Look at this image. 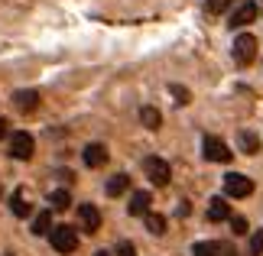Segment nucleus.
Masks as SVG:
<instances>
[{
  "instance_id": "1",
  "label": "nucleus",
  "mask_w": 263,
  "mask_h": 256,
  "mask_svg": "<svg viewBox=\"0 0 263 256\" xmlns=\"http://www.w3.org/2000/svg\"><path fill=\"white\" fill-rule=\"evenodd\" d=\"M49 240H52V250L65 253V256L78 250V230L68 227V224H59V227H52V230H49Z\"/></svg>"
},
{
  "instance_id": "2",
  "label": "nucleus",
  "mask_w": 263,
  "mask_h": 256,
  "mask_svg": "<svg viewBox=\"0 0 263 256\" xmlns=\"http://www.w3.org/2000/svg\"><path fill=\"white\" fill-rule=\"evenodd\" d=\"M231 55H234V62H237L240 68H247V65L257 58V39L250 36V33H240V36L234 39V49H231Z\"/></svg>"
},
{
  "instance_id": "3",
  "label": "nucleus",
  "mask_w": 263,
  "mask_h": 256,
  "mask_svg": "<svg viewBox=\"0 0 263 256\" xmlns=\"http://www.w3.org/2000/svg\"><path fill=\"white\" fill-rule=\"evenodd\" d=\"M143 172H146V179L153 182L156 188L169 185V179H173V172H169V162L159 159V156H146V159H143Z\"/></svg>"
},
{
  "instance_id": "4",
  "label": "nucleus",
  "mask_w": 263,
  "mask_h": 256,
  "mask_svg": "<svg viewBox=\"0 0 263 256\" xmlns=\"http://www.w3.org/2000/svg\"><path fill=\"white\" fill-rule=\"evenodd\" d=\"M201 152H205L208 162H231V159H234V152L228 149V143L221 136H205V140H201Z\"/></svg>"
},
{
  "instance_id": "5",
  "label": "nucleus",
  "mask_w": 263,
  "mask_h": 256,
  "mask_svg": "<svg viewBox=\"0 0 263 256\" xmlns=\"http://www.w3.org/2000/svg\"><path fill=\"white\" fill-rule=\"evenodd\" d=\"M33 149H36V140L29 136L26 130H20L10 136V156L20 159V162H26V159H33Z\"/></svg>"
},
{
  "instance_id": "6",
  "label": "nucleus",
  "mask_w": 263,
  "mask_h": 256,
  "mask_svg": "<svg viewBox=\"0 0 263 256\" xmlns=\"http://www.w3.org/2000/svg\"><path fill=\"white\" fill-rule=\"evenodd\" d=\"M224 194L228 198H247V194H254V182L240 172H231V175H224Z\"/></svg>"
},
{
  "instance_id": "7",
  "label": "nucleus",
  "mask_w": 263,
  "mask_h": 256,
  "mask_svg": "<svg viewBox=\"0 0 263 256\" xmlns=\"http://www.w3.org/2000/svg\"><path fill=\"white\" fill-rule=\"evenodd\" d=\"M257 13H260V7L254 4V0H244V4H240L234 13L228 16V26H231V29H244V26H250V23L257 19Z\"/></svg>"
},
{
  "instance_id": "8",
  "label": "nucleus",
  "mask_w": 263,
  "mask_h": 256,
  "mask_svg": "<svg viewBox=\"0 0 263 256\" xmlns=\"http://www.w3.org/2000/svg\"><path fill=\"white\" fill-rule=\"evenodd\" d=\"M78 221H82L85 233H95L101 227V211L95 208V204H78Z\"/></svg>"
},
{
  "instance_id": "9",
  "label": "nucleus",
  "mask_w": 263,
  "mask_h": 256,
  "mask_svg": "<svg viewBox=\"0 0 263 256\" xmlns=\"http://www.w3.org/2000/svg\"><path fill=\"white\" fill-rule=\"evenodd\" d=\"M82 159H85V166H88V169L104 166V162H107V146H104V143H88L85 152H82Z\"/></svg>"
},
{
  "instance_id": "10",
  "label": "nucleus",
  "mask_w": 263,
  "mask_h": 256,
  "mask_svg": "<svg viewBox=\"0 0 263 256\" xmlns=\"http://www.w3.org/2000/svg\"><path fill=\"white\" fill-rule=\"evenodd\" d=\"M13 104L23 110V114H33V110L39 107V91H33V88H29V91H16V94H13Z\"/></svg>"
},
{
  "instance_id": "11",
  "label": "nucleus",
  "mask_w": 263,
  "mask_h": 256,
  "mask_svg": "<svg viewBox=\"0 0 263 256\" xmlns=\"http://www.w3.org/2000/svg\"><path fill=\"white\" fill-rule=\"evenodd\" d=\"M127 211H130V218H143V214L149 211V191H134L130 194Z\"/></svg>"
},
{
  "instance_id": "12",
  "label": "nucleus",
  "mask_w": 263,
  "mask_h": 256,
  "mask_svg": "<svg viewBox=\"0 0 263 256\" xmlns=\"http://www.w3.org/2000/svg\"><path fill=\"white\" fill-rule=\"evenodd\" d=\"M231 218V208L224 198H211L208 201V221H228Z\"/></svg>"
},
{
  "instance_id": "13",
  "label": "nucleus",
  "mask_w": 263,
  "mask_h": 256,
  "mask_svg": "<svg viewBox=\"0 0 263 256\" xmlns=\"http://www.w3.org/2000/svg\"><path fill=\"white\" fill-rule=\"evenodd\" d=\"M237 146L244 149L247 156H257V152H260V136H257V133H250V130H244L237 136Z\"/></svg>"
},
{
  "instance_id": "14",
  "label": "nucleus",
  "mask_w": 263,
  "mask_h": 256,
  "mask_svg": "<svg viewBox=\"0 0 263 256\" xmlns=\"http://www.w3.org/2000/svg\"><path fill=\"white\" fill-rule=\"evenodd\" d=\"M127 188H130V179L124 175V172H120V175H110V179H107V185H104V191L110 194V198H117V194H124Z\"/></svg>"
},
{
  "instance_id": "15",
  "label": "nucleus",
  "mask_w": 263,
  "mask_h": 256,
  "mask_svg": "<svg viewBox=\"0 0 263 256\" xmlns=\"http://www.w3.org/2000/svg\"><path fill=\"white\" fill-rule=\"evenodd\" d=\"M221 243L218 240H198L195 247H192V256H221Z\"/></svg>"
},
{
  "instance_id": "16",
  "label": "nucleus",
  "mask_w": 263,
  "mask_h": 256,
  "mask_svg": "<svg viewBox=\"0 0 263 256\" xmlns=\"http://www.w3.org/2000/svg\"><path fill=\"white\" fill-rule=\"evenodd\" d=\"M49 230H52V211H39L36 221H33V233L36 237H46Z\"/></svg>"
},
{
  "instance_id": "17",
  "label": "nucleus",
  "mask_w": 263,
  "mask_h": 256,
  "mask_svg": "<svg viewBox=\"0 0 263 256\" xmlns=\"http://www.w3.org/2000/svg\"><path fill=\"white\" fill-rule=\"evenodd\" d=\"M143 221H146V230H149V233H156V237H163V233H166V218H163V214L146 211Z\"/></svg>"
},
{
  "instance_id": "18",
  "label": "nucleus",
  "mask_w": 263,
  "mask_h": 256,
  "mask_svg": "<svg viewBox=\"0 0 263 256\" xmlns=\"http://www.w3.org/2000/svg\"><path fill=\"white\" fill-rule=\"evenodd\" d=\"M140 120H143L146 130H159V124H163V114H159L156 107H140Z\"/></svg>"
},
{
  "instance_id": "19",
  "label": "nucleus",
  "mask_w": 263,
  "mask_h": 256,
  "mask_svg": "<svg viewBox=\"0 0 263 256\" xmlns=\"http://www.w3.org/2000/svg\"><path fill=\"white\" fill-rule=\"evenodd\" d=\"M10 211H13L16 218H26V214H29V204L23 198V188H16L13 194H10Z\"/></svg>"
},
{
  "instance_id": "20",
  "label": "nucleus",
  "mask_w": 263,
  "mask_h": 256,
  "mask_svg": "<svg viewBox=\"0 0 263 256\" xmlns=\"http://www.w3.org/2000/svg\"><path fill=\"white\" fill-rule=\"evenodd\" d=\"M49 204H52V208H55V211H65V208H68V204H72V194H68L65 188H55L52 194H49Z\"/></svg>"
},
{
  "instance_id": "21",
  "label": "nucleus",
  "mask_w": 263,
  "mask_h": 256,
  "mask_svg": "<svg viewBox=\"0 0 263 256\" xmlns=\"http://www.w3.org/2000/svg\"><path fill=\"white\" fill-rule=\"evenodd\" d=\"M250 256H263V230H254L250 237Z\"/></svg>"
},
{
  "instance_id": "22",
  "label": "nucleus",
  "mask_w": 263,
  "mask_h": 256,
  "mask_svg": "<svg viewBox=\"0 0 263 256\" xmlns=\"http://www.w3.org/2000/svg\"><path fill=\"white\" fill-rule=\"evenodd\" d=\"M231 230H234L237 237H244L247 233V218H231Z\"/></svg>"
},
{
  "instance_id": "23",
  "label": "nucleus",
  "mask_w": 263,
  "mask_h": 256,
  "mask_svg": "<svg viewBox=\"0 0 263 256\" xmlns=\"http://www.w3.org/2000/svg\"><path fill=\"white\" fill-rule=\"evenodd\" d=\"M234 0H208V13H221V10H228Z\"/></svg>"
},
{
  "instance_id": "24",
  "label": "nucleus",
  "mask_w": 263,
  "mask_h": 256,
  "mask_svg": "<svg viewBox=\"0 0 263 256\" xmlns=\"http://www.w3.org/2000/svg\"><path fill=\"white\" fill-rule=\"evenodd\" d=\"M117 256H137V250H134V243L120 240V243H117Z\"/></svg>"
},
{
  "instance_id": "25",
  "label": "nucleus",
  "mask_w": 263,
  "mask_h": 256,
  "mask_svg": "<svg viewBox=\"0 0 263 256\" xmlns=\"http://www.w3.org/2000/svg\"><path fill=\"white\" fill-rule=\"evenodd\" d=\"M169 91H173V94L179 97V104H189V91H185V88H179V85H169Z\"/></svg>"
},
{
  "instance_id": "26",
  "label": "nucleus",
  "mask_w": 263,
  "mask_h": 256,
  "mask_svg": "<svg viewBox=\"0 0 263 256\" xmlns=\"http://www.w3.org/2000/svg\"><path fill=\"white\" fill-rule=\"evenodd\" d=\"M7 127H10V124H7L4 117H0V136H7Z\"/></svg>"
},
{
  "instance_id": "27",
  "label": "nucleus",
  "mask_w": 263,
  "mask_h": 256,
  "mask_svg": "<svg viewBox=\"0 0 263 256\" xmlns=\"http://www.w3.org/2000/svg\"><path fill=\"white\" fill-rule=\"evenodd\" d=\"M95 256H110V253H107V250H98V253H95Z\"/></svg>"
},
{
  "instance_id": "28",
  "label": "nucleus",
  "mask_w": 263,
  "mask_h": 256,
  "mask_svg": "<svg viewBox=\"0 0 263 256\" xmlns=\"http://www.w3.org/2000/svg\"><path fill=\"white\" fill-rule=\"evenodd\" d=\"M0 191H4V185H0Z\"/></svg>"
},
{
  "instance_id": "29",
  "label": "nucleus",
  "mask_w": 263,
  "mask_h": 256,
  "mask_svg": "<svg viewBox=\"0 0 263 256\" xmlns=\"http://www.w3.org/2000/svg\"><path fill=\"white\" fill-rule=\"evenodd\" d=\"M228 256H234V253H228Z\"/></svg>"
}]
</instances>
